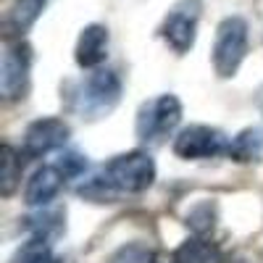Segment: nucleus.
<instances>
[{
	"label": "nucleus",
	"instance_id": "nucleus-1",
	"mask_svg": "<svg viewBox=\"0 0 263 263\" xmlns=\"http://www.w3.org/2000/svg\"><path fill=\"white\" fill-rule=\"evenodd\" d=\"M121 90H124L121 77L114 69L98 66V69H90V74L79 82L77 92H74V108L87 121L105 119L119 105Z\"/></svg>",
	"mask_w": 263,
	"mask_h": 263
},
{
	"label": "nucleus",
	"instance_id": "nucleus-2",
	"mask_svg": "<svg viewBox=\"0 0 263 263\" xmlns=\"http://www.w3.org/2000/svg\"><path fill=\"white\" fill-rule=\"evenodd\" d=\"M182 124V103L177 95L163 92L145 100L137 108V119H135V135L142 145H163L174 129Z\"/></svg>",
	"mask_w": 263,
	"mask_h": 263
},
{
	"label": "nucleus",
	"instance_id": "nucleus-3",
	"mask_svg": "<svg viewBox=\"0 0 263 263\" xmlns=\"http://www.w3.org/2000/svg\"><path fill=\"white\" fill-rule=\"evenodd\" d=\"M248 32H250L248 21L242 16H227L221 24L216 27L213 50H211L216 77L232 79L239 71V66H242L248 48H250V34Z\"/></svg>",
	"mask_w": 263,
	"mask_h": 263
},
{
	"label": "nucleus",
	"instance_id": "nucleus-4",
	"mask_svg": "<svg viewBox=\"0 0 263 263\" xmlns=\"http://www.w3.org/2000/svg\"><path fill=\"white\" fill-rule=\"evenodd\" d=\"M100 171L119 195H142L156 182V161L145 150L119 153Z\"/></svg>",
	"mask_w": 263,
	"mask_h": 263
},
{
	"label": "nucleus",
	"instance_id": "nucleus-5",
	"mask_svg": "<svg viewBox=\"0 0 263 263\" xmlns=\"http://www.w3.org/2000/svg\"><path fill=\"white\" fill-rule=\"evenodd\" d=\"M229 142L232 140L221 129L208 126V124H190L174 137L171 150H174V156L182 158V161H205V158L227 156Z\"/></svg>",
	"mask_w": 263,
	"mask_h": 263
},
{
	"label": "nucleus",
	"instance_id": "nucleus-6",
	"mask_svg": "<svg viewBox=\"0 0 263 263\" xmlns=\"http://www.w3.org/2000/svg\"><path fill=\"white\" fill-rule=\"evenodd\" d=\"M200 16H203V0H179L166 13L161 24V37L177 55H184L195 48Z\"/></svg>",
	"mask_w": 263,
	"mask_h": 263
},
{
	"label": "nucleus",
	"instance_id": "nucleus-7",
	"mask_svg": "<svg viewBox=\"0 0 263 263\" xmlns=\"http://www.w3.org/2000/svg\"><path fill=\"white\" fill-rule=\"evenodd\" d=\"M29 71H32V48L24 40L6 45L3 61H0V95L6 100H18L29 90Z\"/></svg>",
	"mask_w": 263,
	"mask_h": 263
},
{
	"label": "nucleus",
	"instance_id": "nucleus-8",
	"mask_svg": "<svg viewBox=\"0 0 263 263\" xmlns=\"http://www.w3.org/2000/svg\"><path fill=\"white\" fill-rule=\"evenodd\" d=\"M71 137V126L58 116H42L37 121H32L24 132L21 140V153L27 158H42L48 153L63 147Z\"/></svg>",
	"mask_w": 263,
	"mask_h": 263
},
{
	"label": "nucleus",
	"instance_id": "nucleus-9",
	"mask_svg": "<svg viewBox=\"0 0 263 263\" xmlns=\"http://www.w3.org/2000/svg\"><path fill=\"white\" fill-rule=\"evenodd\" d=\"M63 182H66V177L61 174V168L55 163L37 168L32 177H29L27 187H24V203L29 208H48L58 197Z\"/></svg>",
	"mask_w": 263,
	"mask_h": 263
},
{
	"label": "nucleus",
	"instance_id": "nucleus-10",
	"mask_svg": "<svg viewBox=\"0 0 263 263\" xmlns=\"http://www.w3.org/2000/svg\"><path fill=\"white\" fill-rule=\"evenodd\" d=\"M108 29L103 24H90L84 27L79 40H77V48H74V61L79 69H98V66L105 63L108 58Z\"/></svg>",
	"mask_w": 263,
	"mask_h": 263
},
{
	"label": "nucleus",
	"instance_id": "nucleus-11",
	"mask_svg": "<svg viewBox=\"0 0 263 263\" xmlns=\"http://www.w3.org/2000/svg\"><path fill=\"white\" fill-rule=\"evenodd\" d=\"M174 263H224V255L203 234H195L174 250Z\"/></svg>",
	"mask_w": 263,
	"mask_h": 263
},
{
	"label": "nucleus",
	"instance_id": "nucleus-12",
	"mask_svg": "<svg viewBox=\"0 0 263 263\" xmlns=\"http://www.w3.org/2000/svg\"><path fill=\"white\" fill-rule=\"evenodd\" d=\"M227 156L234 163H255V161H260V156H263V135H260V129H255V126L242 129L229 142Z\"/></svg>",
	"mask_w": 263,
	"mask_h": 263
},
{
	"label": "nucleus",
	"instance_id": "nucleus-13",
	"mask_svg": "<svg viewBox=\"0 0 263 263\" xmlns=\"http://www.w3.org/2000/svg\"><path fill=\"white\" fill-rule=\"evenodd\" d=\"M27 229L32 232V237H42V239H55L66 232V211H50V208H40V213L27 218Z\"/></svg>",
	"mask_w": 263,
	"mask_h": 263
},
{
	"label": "nucleus",
	"instance_id": "nucleus-14",
	"mask_svg": "<svg viewBox=\"0 0 263 263\" xmlns=\"http://www.w3.org/2000/svg\"><path fill=\"white\" fill-rule=\"evenodd\" d=\"M0 163H3V171H0V195L11 197L21 184V156L16 153V147L11 145L0 147Z\"/></svg>",
	"mask_w": 263,
	"mask_h": 263
},
{
	"label": "nucleus",
	"instance_id": "nucleus-15",
	"mask_svg": "<svg viewBox=\"0 0 263 263\" xmlns=\"http://www.w3.org/2000/svg\"><path fill=\"white\" fill-rule=\"evenodd\" d=\"M45 3L48 0H18L11 11V16H8V29H13L16 34H24L37 21V16L42 13Z\"/></svg>",
	"mask_w": 263,
	"mask_h": 263
},
{
	"label": "nucleus",
	"instance_id": "nucleus-16",
	"mask_svg": "<svg viewBox=\"0 0 263 263\" xmlns=\"http://www.w3.org/2000/svg\"><path fill=\"white\" fill-rule=\"evenodd\" d=\"M77 192H79V197H84L90 203H116L119 200V192L103 177V171H98L95 177H90L84 184H79Z\"/></svg>",
	"mask_w": 263,
	"mask_h": 263
},
{
	"label": "nucleus",
	"instance_id": "nucleus-17",
	"mask_svg": "<svg viewBox=\"0 0 263 263\" xmlns=\"http://www.w3.org/2000/svg\"><path fill=\"white\" fill-rule=\"evenodd\" d=\"M11 263H58V258L50 250V242L42 237H32L29 242H24L18 248V253L13 255Z\"/></svg>",
	"mask_w": 263,
	"mask_h": 263
},
{
	"label": "nucleus",
	"instance_id": "nucleus-18",
	"mask_svg": "<svg viewBox=\"0 0 263 263\" xmlns=\"http://www.w3.org/2000/svg\"><path fill=\"white\" fill-rule=\"evenodd\" d=\"M187 227H190L195 234H203V237H205V234L216 227V205H213L211 200L192 205L190 213H187Z\"/></svg>",
	"mask_w": 263,
	"mask_h": 263
},
{
	"label": "nucleus",
	"instance_id": "nucleus-19",
	"mask_svg": "<svg viewBox=\"0 0 263 263\" xmlns=\"http://www.w3.org/2000/svg\"><path fill=\"white\" fill-rule=\"evenodd\" d=\"M108 263H153V250L137 242H129L108 258Z\"/></svg>",
	"mask_w": 263,
	"mask_h": 263
},
{
	"label": "nucleus",
	"instance_id": "nucleus-20",
	"mask_svg": "<svg viewBox=\"0 0 263 263\" xmlns=\"http://www.w3.org/2000/svg\"><path fill=\"white\" fill-rule=\"evenodd\" d=\"M55 166L61 168V174L66 179H77L87 171V156H82V153H77V150H66V153H61Z\"/></svg>",
	"mask_w": 263,
	"mask_h": 263
},
{
	"label": "nucleus",
	"instance_id": "nucleus-21",
	"mask_svg": "<svg viewBox=\"0 0 263 263\" xmlns=\"http://www.w3.org/2000/svg\"><path fill=\"white\" fill-rule=\"evenodd\" d=\"M255 105H258V111H260V116H263V84L258 87V92H255Z\"/></svg>",
	"mask_w": 263,
	"mask_h": 263
},
{
	"label": "nucleus",
	"instance_id": "nucleus-22",
	"mask_svg": "<svg viewBox=\"0 0 263 263\" xmlns=\"http://www.w3.org/2000/svg\"><path fill=\"white\" fill-rule=\"evenodd\" d=\"M237 263H245V260H237Z\"/></svg>",
	"mask_w": 263,
	"mask_h": 263
}]
</instances>
